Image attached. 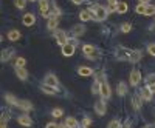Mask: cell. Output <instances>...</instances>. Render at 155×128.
<instances>
[{
  "label": "cell",
  "instance_id": "1",
  "mask_svg": "<svg viewBox=\"0 0 155 128\" xmlns=\"http://www.w3.org/2000/svg\"><path fill=\"white\" fill-rule=\"evenodd\" d=\"M90 12H93L95 20H106L107 14H109L107 8L101 6V5H92V6H90Z\"/></svg>",
  "mask_w": 155,
  "mask_h": 128
},
{
  "label": "cell",
  "instance_id": "2",
  "mask_svg": "<svg viewBox=\"0 0 155 128\" xmlns=\"http://www.w3.org/2000/svg\"><path fill=\"white\" fill-rule=\"evenodd\" d=\"M82 53L87 59H98L99 57V51L93 45H88V43L82 46Z\"/></svg>",
  "mask_w": 155,
  "mask_h": 128
},
{
  "label": "cell",
  "instance_id": "3",
  "mask_svg": "<svg viewBox=\"0 0 155 128\" xmlns=\"http://www.w3.org/2000/svg\"><path fill=\"white\" fill-rule=\"evenodd\" d=\"M130 54H132V49H127L124 46H118L115 49V56H116V59H120V60H129Z\"/></svg>",
  "mask_w": 155,
  "mask_h": 128
},
{
  "label": "cell",
  "instance_id": "4",
  "mask_svg": "<svg viewBox=\"0 0 155 128\" xmlns=\"http://www.w3.org/2000/svg\"><path fill=\"white\" fill-rule=\"evenodd\" d=\"M39 12L44 16V17H51L50 14V2L48 0H39Z\"/></svg>",
  "mask_w": 155,
  "mask_h": 128
},
{
  "label": "cell",
  "instance_id": "5",
  "mask_svg": "<svg viewBox=\"0 0 155 128\" xmlns=\"http://www.w3.org/2000/svg\"><path fill=\"white\" fill-rule=\"evenodd\" d=\"M54 39H56V42H58L61 46H64V45L68 43V36L65 34V31H56V33H54Z\"/></svg>",
  "mask_w": 155,
  "mask_h": 128
},
{
  "label": "cell",
  "instance_id": "6",
  "mask_svg": "<svg viewBox=\"0 0 155 128\" xmlns=\"http://www.w3.org/2000/svg\"><path fill=\"white\" fill-rule=\"evenodd\" d=\"M129 80H130L132 86H137L141 82V73H140V70H132L130 76H129Z\"/></svg>",
  "mask_w": 155,
  "mask_h": 128
},
{
  "label": "cell",
  "instance_id": "7",
  "mask_svg": "<svg viewBox=\"0 0 155 128\" xmlns=\"http://www.w3.org/2000/svg\"><path fill=\"white\" fill-rule=\"evenodd\" d=\"M99 94L102 96V99H104V100H106V99H109V97L112 96V89H110V85H109L106 80L101 83V93H99Z\"/></svg>",
  "mask_w": 155,
  "mask_h": 128
},
{
  "label": "cell",
  "instance_id": "8",
  "mask_svg": "<svg viewBox=\"0 0 155 128\" xmlns=\"http://www.w3.org/2000/svg\"><path fill=\"white\" fill-rule=\"evenodd\" d=\"M61 51H62V54L65 56V57H71V56L74 54V51H76V46H74V45L67 43V45L61 46Z\"/></svg>",
  "mask_w": 155,
  "mask_h": 128
},
{
  "label": "cell",
  "instance_id": "9",
  "mask_svg": "<svg viewBox=\"0 0 155 128\" xmlns=\"http://www.w3.org/2000/svg\"><path fill=\"white\" fill-rule=\"evenodd\" d=\"M44 83H47V85H51V86H59V80H58V77H56L54 74H51V73L45 76Z\"/></svg>",
  "mask_w": 155,
  "mask_h": 128
},
{
  "label": "cell",
  "instance_id": "10",
  "mask_svg": "<svg viewBox=\"0 0 155 128\" xmlns=\"http://www.w3.org/2000/svg\"><path fill=\"white\" fill-rule=\"evenodd\" d=\"M41 89H42L45 94H58L59 93L58 86H51V85H47V83H42L41 85Z\"/></svg>",
  "mask_w": 155,
  "mask_h": 128
},
{
  "label": "cell",
  "instance_id": "11",
  "mask_svg": "<svg viewBox=\"0 0 155 128\" xmlns=\"http://www.w3.org/2000/svg\"><path fill=\"white\" fill-rule=\"evenodd\" d=\"M95 111H96V114H99V116H102V114H106L107 108H106L104 100H98V102H96V104H95Z\"/></svg>",
  "mask_w": 155,
  "mask_h": 128
},
{
  "label": "cell",
  "instance_id": "12",
  "mask_svg": "<svg viewBox=\"0 0 155 128\" xmlns=\"http://www.w3.org/2000/svg\"><path fill=\"white\" fill-rule=\"evenodd\" d=\"M34 22H36V17H34V14H31V12L25 14L23 19H22V23L25 25V27H31V25H34Z\"/></svg>",
  "mask_w": 155,
  "mask_h": 128
},
{
  "label": "cell",
  "instance_id": "13",
  "mask_svg": "<svg viewBox=\"0 0 155 128\" xmlns=\"http://www.w3.org/2000/svg\"><path fill=\"white\" fill-rule=\"evenodd\" d=\"M85 33V27L84 25H74V27L71 28V34L74 36V37H79V36H82Z\"/></svg>",
  "mask_w": 155,
  "mask_h": 128
},
{
  "label": "cell",
  "instance_id": "14",
  "mask_svg": "<svg viewBox=\"0 0 155 128\" xmlns=\"http://www.w3.org/2000/svg\"><path fill=\"white\" fill-rule=\"evenodd\" d=\"M78 74L82 76V77H88V76L93 74V70L90 67H79V68H78Z\"/></svg>",
  "mask_w": 155,
  "mask_h": 128
},
{
  "label": "cell",
  "instance_id": "15",
  "mask_svg": "<svg viewBox=\"0 0 155 128\" xmlns=\"http://www.w3.org/2000/svg\"><path fill=\"white\" fill-rule=\"evenodd\" d=\"M12 54H14V49L12 48H5L3 51H2V62H8L11 57H12Z\"/></svg>",
  "mask_w": 155,
  "mask_h": 128
},
{
  "label": "cell",
  "instance_id": "16",
  "mask_svg": "<svg viewBox=\"0 0 155 128\" xmlns=\"http://www.w3.org/2000/svg\"><path fill=\"white\" fill-rule=\"evenodd\" d=\"M58 25H59V17L51 16V17L48 19V22H47V28H48V30H56Z\"/></svg>",
  "mask_w": 155,
  "mask_h": 128
},
{
  "label": "cell",
  "instance_id": "17",
  "mask_svg": "<svg viewBox=\"0 0 155 128\" xmlns=\"http://www.w3.org/2000/svg\"><path fill=\"white\" fill-rule=\"evenodd\" d=\"M19 123L22 125V126H31L33 125V120H31V117H28L27 114H22V116H19Z\"/></svg>",
  "mask_w": 155,
  "mask_h": 128
},
{
  "label": "cell",
  "instance_id": "18",
  "mask_svg": "<svg viewBox=\"0 0 155 128\" xmlns=\"http://www.w3.org/2000/svg\"><path fill=\"white\" fill-rule=\"evenodd\" d=\"M141 57H143L141 51H138V49H132V54H130V57H129V62L137 63V62H140V60H141Z\"/></svg>",
  "mask_w": 155,
  "mask_h": 128
},
{
  "label": "cell",
  "instance_id": "19",
  "mask_svg": "<svg viewBox=\"0 0 155 128\" xmlns=\"http://www.w3.org/2000/svg\"><path fill=\"white\" fill-rule=\"evenodd\" d=\"M16 76L19 77V80H27V79H28V71H27V68H16Z\"/></svg>",
  "mask_w": 155,
  "mask_h": 128
},
{
  "label": "cell",
  "instance_id": "20",
  "mask_svg": "<svg viewBox=\"0 0 155 128\" xmlns=\"http://www.w3.org/2000/svg\"><path fill=\"white\" fill-rule=\"evenodd\" d=\"M65 126L67 128H78V126H79V122H78V119L76 117H67L65 119Z\"/></svg>",
  "mask_w": 155,
  "mask_h": 128
},
{
  "label": "cell",
  "instance_id": "21",
  "mask_svg": "<svg viewBox=\"0 0 155 128\" xmlns=\"http://www.w3.org/2000/svg\"><path fill=\"white\" fill-rule=\"evenodd\" d=\"M152 91H150V89H149V86H146V88H143V89H141V91H140V96L141 97H143L144 100H152Z\"/></svg>",
  "mask_w": 155,
  "mask_h": 128
},
{
  "label": "cell",
  "instance_id": "22",
  "mask_svg": "<svg viewBox=\"0 0 155 128\" xmlns=\"http://www.w3.org/2000/svg\"><path fill=\"white\" fill-rule=\"evenodd\" d=\"M17 107H19L20 110H23V111H30V110H33L31 102H28V100H19Z\"/></svg>",
  "mask_w": 155,
  "mask_h": 128
},
{
  "label": "cell",
  "instance_id": "23",
  "mask_svg": "<svg viewBox=\"0 0 155 128\" xmlns=\"http://www.w3.org/2000/svg\"><path fill=\"white\" fill-rule=\"evenodd\" d=\"M79 19L82 22H88L90 19H92V12H90V9H82L79 12Z\"/></svg>",
  "mask_w": 155,
  "mask_h": 128
},
{
  "label": "cell",
  "instance_id": "24",
  "mask_svg": "<svg viewBox=\"0 0 155 128\" xmlns=\"http://www.w3.org/2000/svg\"><path fill=\"white\" fill-rule=\"evenodd\" d=\"M141 97L140 94H134V97H132V105H134V108L135 110H140L141 108Z\"/></svg>",
  "mask_w": 155,
  "mask_h": 128
},
{
  "label": "cell",
  "instance_id": "25",
  "mask_svg": "<svg viewBox=\"0 0 155 128\" xmlns=\"http://www.w3.org/2000/svg\"><path fill=\"white\" fill-rule=\"evenodd\" d=\"M8 39H9V40H12V42L19 40V39H20V33H19L17 30H11V31L8 33Z\"/></svg>",
  "mask_w": 155,
  "mask_h": 128
},
{
  "label": "cell",
  "instance_id": "26",
  "mask_svg": "<svg viewBox=\"0 0 155 128\" xmlns=\"http://www.w3.org/2000/svg\"><path fill=\"white\" fill-rule=\"evenodd\" d=\"M116 93H118V96H124L127 93V85L124 82H120L118 86H116Z\"/></svg>",
  "mask_w": 155,
  "mask_h": 128
},
{
  "label": "cell",
  "instance_id": "27",
  "mask_svg": "<svg viewBox=\"0 0 155 128\" xmlns=\"http://www.w3.org/2000/svg\"><path fill=\"white\" fill-rule=\"evenodd\" d=\"M127 9H129L127 3H126V2H120V3H118V8H116V12H120V14H124V12H127Z\"/></svg>",
  "mask_w": 155,
  "mask_h": 128
},
{
  "label": "cell",
  "instance_id": "28",
  "mask_svg": "<svg viewBox=\"0 0 155 128\" xmlns=\"http://www.w3.org/2000/svg\"><path fill=\"white\" fill-rule=\"evenodd\" d=\"M5 100L8 102V104H11V105H16V107H17V104H19V99H16L12 94H6V96H5Z\"/></svg>",
  "mask_w": 155,
  "mask_h": 128
},
{
  "label": "cell",
  "instance_id": "29",
  "mask_svg": "<svg viewBox=\"0 0 155 128\" xmlns=\"http://www.w3.org/2000/svg\"><path fill=\"white\" fill-rule=\"evenodd\" d=\"M146 9H147V5L138 3V6L135 8V12H137V14H146Z\"/></svg>",
  "mask_w": 155,
  "mask_h": 128
},
{
  "label": "cell",
  "instance_id": "30",
  "mask_svg": "<svg viewBox=\"0 0 155 128\" xmlns=\"http://www.w3.org/2000/svg\"><path fill=\"white\" fill-rule=\"evenodd\" d=\"M144 82H146V86H150V85H155V73H152V74H149L147 77L144 79Z\"/></svg>",
  "mask_w": 155,
  "mask_h": 128
},
{
  "label": "cell",
  "instance_id": "31",
  "mask_svg": "<svg viewBox=\"0 0 155 128\" xmlns=\"http://www.w3.org/2000/svg\"><path fill=\"white\" fill-rule=\"evenodd\" d=\"M92 93L93 94H99L101 93V82H93V85H92Z\"/></svg>",
  "mask_w": 155,
  "mask_h": 128
},
{
  "label": "cell",
  "instance_id": "32",
  "mask_svg": "<svg viewBox=\"0 0 155 128\" xmlns=\"http://www.w3.org/2000/svg\"><path fill=\"white\" fill-rule=\"evenodd\" d=\"M25 65H27V60H25L23 57L16 59V68H25Z\"/></svg>",
  "mask_w": 155,
  "mask_h": 128
},
{
  "label": "cell",
  "instance_id": "33",
  "mask_svg": "<svg viewBox=\"0 0 155 128\" xmlns=\"http://www.w3.org/2000/svg\"><path fill=\"white\" fill-rule=\"evenodd\" d=\"M51 116H53V117H62L64 116L62 108H54L53 111H51Z\"/></svg>",
  "mask_w": 155,
  "mask_h": 128
},
{
  "label": "cell",
  "instance_id": "34",
  "mask_svg": "<svg viewBox=\"0 0 155 128\" xmlns=\"http://www.w3.org/2000/svg\"><path fill=\"white\" fill-rule=\"evenodd\" d=\"M14 5H16V8L23 9L25 6H27V0H14Z\"/></svg>",
  "mask_w": 155,
  "mask_h": 128
},
{
  "label": "cell",
  "instance_id": "35",
  "mask_svg": "<svg viewBox=\"0 0 155 128\" xmlns=\"http://www.w3.org/2000/svg\"><path fill=\"white\" fill-rule=\"evenodd\" d=\"M130 30H132V25H130V23H123V25H121V31H123L124 34L130 33Z\"/></svg>",
  "mask_w": 155,
  "mask_h": 128
},
{
  "label": "cell",
  "instance_id": "36",
  "mask_svg": "<svg viewBox=\"0 0 155 128\" xmlns=\"http://www.w3.org/2000/svg\"><path fill=\"white\" fill-rule=\"evenodd\" d=\"M146 16H155V5H147Z\"/></svg>",
  "mask_w": 155,
  "mask_h": 128
},
{
  "label": "cell",
  "instance_id": "37",
  "mask_svg": "<svg viewBox=\"0 0 155 128\" xmlns=\"http://www.w3.org/2000/svg\"><path fill=\"white\" fill-rule=\"evenodd\" d=\"M90 125H92V119H90V117H84L82 119V128H90Z\"/></svg>",
  "mask_w": 155,
  "mask_h": 128
},
{
  "label": "cell",
  "instance_id": "38",
  "mask_svg": "<svg viewBox=\"0 0 155 128\" xmlns=\"http://www.w3.org/2000/svg\"><path fill=\"white\" fill-rule=\"evenodd\" d=\"M107 128H121V122L120 120H112Z\"/></svg>",
  "mask_w": 155,
  "mask_h": 128
},
{
  "label": "cell",
  "instance_id": "39",
  "mask_svg": "<svg viewBox=\"0 0 155 128\" xmlns=\"http://www.w3.org/2000/svg\"><path fill=\"white\" fill-rule=\"evenodd\" d=\"M147 53L155 57V43H149V45H147Z\"/></svg>",
  "mask_w": 155,
  "mask_h": 128
},
{
  "label": "cell",
  "instance_id": "40",
  "mask_svg": "<svg viewBox=\"0 0 155 128\" xmlns=\"http://www.w3.org/2000/svg\"><path fill=\"white\" fill-rule=\"evenodd\" d=\"M116 8H118V5H109L107 11H109V12H113V11H116Z\"/></svg>",
  "mask_w": 155,
  "mask_h": 128
},
{
  "label": "cell",
  "instance_id": "41",
  "mask_svg": "<svg viewBox=\"0 0 155 128\" xmlns=\"http://www.w3.org/2000/svg\"><path fill=\"white\" fill-rule=\"evenodd\" d=\"M45 128H58V123H54V122H50V123H47V126Z\"/></svg>",
  "mask_w": 155,
  "mask_h": 128
},
{
  "label": "cell",
  "instance_id": "42",
  "mask_svg": "<svg viewBox=\"0 0 155 128\" xmlns=\"http://www.w3.org/2000/svg\"><path fill=\"white\" fill-rule=\"evenodd\" d=\"M71 2H73L74 5H81V3L84 2V0H71Z\"/></svg>",
  "mask_w": 155,
  "mask_h": 128
},
{
  "label": "cell",
  "instance_id": "43",
  "mask_svg": "<svg viewBox=\"0 0 155 128\" xmlns=\"http://www.w3.org/2000/svg\"><path fill=\"white\" fill-rule=\"evenodd\" d=\"M107 2H109V5H118V3H116V0H107Z\"/></svg>",
  "mask_w": 155,
  "mask_h": 128
},
{
  "label": "cell",
  "instance_id": "44",
  "mask_svg": "<svg viewBox=\"0 0 155 128\" xmlns=\"http://www.w3.org/2000/svg\"><path fill=\"white\" fill-rule=\"evenodd\" d=\"M140 3H144V5H149V0H138Z\"/></svg>",
  "mask_w": 155,
  "mask_h": 128
},
{
  "label": "cell",
  "instance_id": "45",
  "mask_svg": "<svg viewBox=\"0 0 155 128\" xmlns=\"http://www.w3.org/2000/svg\"><path fill=\"white\" fill-rule=\"evenodd\" d=\"M144 128H155V123H149V125H146Z\"/></svg>",
  "mask_w": 155,
  "mask_h": 128
},
{
  "label": "cell",
  "instance_id": "46",
  "mask_svg": "<svg viewBox=\"0 0 155 128\" xmlns=\"http://www.w3.org/2000/svg\"><path fill=\"white\" fill-rule=\"evenodd\" d=\"M149 89H150L152 93H155V85H150V86H149Z\"/></svg>",
  "mask_w": 155,
  "mask_h": 128
},
{
  "label": "cell",
  "instance_id": "47",
  "mask_svg": "<svg viewBox=\"0 0 155 128\" xmlns=\"http://www.w3.org/2000/svg\"><path fill=\"white\" fill-rule=\"evenodd\" d=\"M0 128H6V122H2V125H0Z\"/></svg>",
  "mask_w": 155,
  "mask_h": 128
},
{
  "label": "cell",
  "instance_id": "48",
  "mask_svg": "<svg viewBox=\"0 0 155 128\" xmlns=\"http://www.w3.org/2000/svg\"><path fill=\"white\" fill-rule=\"evenodd\" d=\"M58 128H67V126H65V123H62V125H58Z\"/></svg>",
  "mask_w": 155,
  "mask_h": 128
},
{
  "label": "cell",
  "instance_id": "49",
  "mask_svg": "<svg viewBox=\"0 0 155 128\" xmlns=\"http://www.w3.org/2000/svg\"><path fill=\"white\" fill-rule=\"evenodd\" d=\"M30 2H34V0H30Z\"/></svg>",
  "mask_w": 155,
  "mask_h": 128
}]
</instances>
